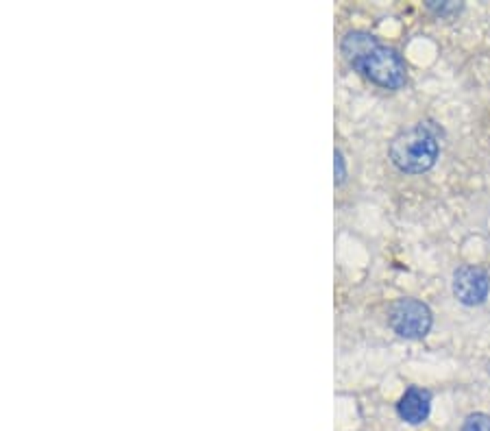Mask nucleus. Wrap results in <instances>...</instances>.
I'll return each mask as SVG.
<instances>
[{
	"label": "nucleus",
	"mask_w": 490,
	"mask_h": 431,
	"mask_svg": "<svg viewBox=\"0 0 490 431\" xmlns=\"http://www.w3.org/2000/svg\"><path fill=\"white\" fill-rule=\"evenodd\" d=\"M427 7L436 13V15H440V18H453L455 13H460V9H462V5L460 3H427Z\"/></svg>",
	"instance_id": "0eeeda50"
},
{
	"label": "nucleus",
	"mask_w": 490,
	"mask_h": 431,
	"mask_svg": "<svg viewBox=\"0 0 490 431\" xmlns=\"http://www.w3.org/2000/svg\"><path fill=\"white\" fill-rule=\"evenodd\" d=\"M336 184H342L347 177V165H345V157H342L340 151H336Z\"/></svg>",
	"instance_id": "6e6552de"
},
{
	"label": "nucleus",
	"mask_w": 490,
	"mask_h": 431,
	"mask_svg": "<svg viewBox=\"0 0 490 431\" xmlns=\"http://www.w3.org/2000/svg\"><path fill=\"white\" fill-rule=\"evenodd\" d=\"M490 292V277L480 266H462L453 275V294L464 305H482Z\"/></svg>",
	"instance_id": "20e7f679"
},
{
	"label": "nucleus",
	"mask_w": 490,
	"mask_h": 431,
	"mask_svg": "<svg viewBox=\"0 0 490 431\" xmlns=\"http://www.w3.org/2000/svg\"><path fill=\"white\" fill-rule=\"evenodd\" d=\"M432 309L416 298H399L388 311V325L401 338L418 340L432 329Z\"/></svg>",
	"instance_id": "7ed1b4c3"
},
{
	"label": "nucleus",
	"mask_w": 490,
	"mask_h": 431,
	"mask_svg": "<svg viewBox=\"0 0 490 431\" xmlns=\"http://www.w3.org/2000/svg\"><path fill=\"white\" fill-rule=\"evenodd\" d=\"M462 431H490V416H486V414H471L462 425Z\"/></svg>",
	"instance_id": "423d86ee"
},
{
	"label": "nucleus",
	"mask_w": 490,
	"mask_h": 431,
	"mask_svg": "<svg viewBox=\"0 0 490 431\" xmlns=\"http://www.w3.org/2000/svg\"><path fill=\"white\" fill-rule=\"evenodd\" d=\"M430 407H432V394L423 388H407L401 396V401L397 405L399 416L410 423V425H418L423 421H427L430 416Z\"/></svg>",
	"instance_id": "39448f33"
},
{
	"label": "nucleus",
	"mask_w": 490,
	"mask_h": 431,
	"mask_svg": "<svg viewBox=\"0 0 490 431\" xmlns=\"http://www.w3.org/2000/svg\"><path fill=\"white\" fill-rule=\"evenodd\" d=\"M440 146L438 138L427 124H416L412 129H405L392 140L390 144V159L401 172L420 174L425 170L434 168L438 159Z\"/></svg>",
	"instance_id": "f03ea898"
},
{
	"label": "nucleus",
	"mask_w": 490,
	"mask_h": 431,
	"mask_svg": "<svg viewBox=\"0 0 490 431\" xmlns=\"http://www.w3.org/2000/svg\"><path fill=\"white\" fill-rule=\"evenodd\" d=\"M340 51L357 72L377 83L379 88L399 90L407 79V68L401 55L366 31H349L342 38Z\"/></svg>",
	"instance_id": "f257e3e1"
}]
</instances>
